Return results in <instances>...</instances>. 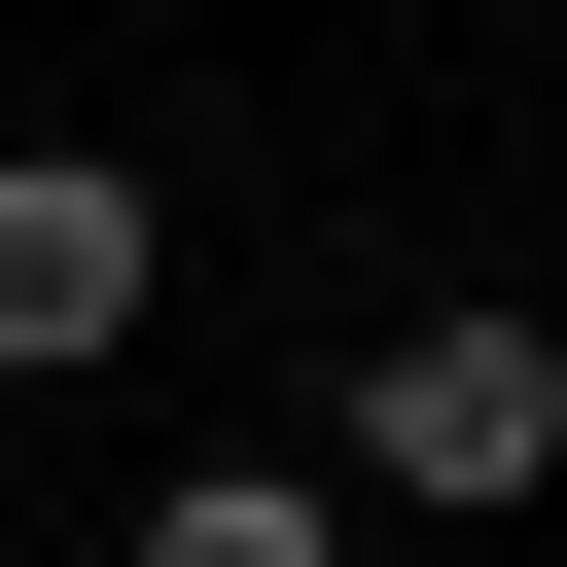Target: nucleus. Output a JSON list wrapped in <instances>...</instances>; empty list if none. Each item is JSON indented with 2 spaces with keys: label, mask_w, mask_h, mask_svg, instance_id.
<instances>
[{
  "label": "nucleus",
  "mask_w": 567,
  "mask_h": 567,
  "mask_svg": "<svg viewBox=\"0 0 567 567\" xmlns=\"http://www.w3.org/2000/svg\"><path fill=\"white\" fill-rule=\"evenodd\" d=\"M354 496H425V532L567 496V319H532V284H425V319L354 354Z\"/></svg>",
  "instance_id": "nucleus-1"
},
{
  "label": "nucleus",
  "mask_w": 567,
  "mask_h": 567,
  "mask_svg": "<svg viewBox=\"0 0 567 567\" xmlns=\"http://www.w3.org/2000/svg\"><path fill=\"white\" fill-rule=\"evenodd\" d=\"M142 284H177V213H142L106 142H0V390H106Z\"/></svg>",
  "instance_id": "nucleus-2"
},
{
  "label": "nucleus",
  "mask_w": 567,
  "mask_h": 567,
  "mask_svg": "<svg viewBox=\"0 0 567 567\" xmlns=\"http://www.w3.org/2000/svg\"><path fill=\"white\" fill-rule=\"evenodd\" d=\"M142 567H354V496H319V461H177V496H142Z\"/></svg>",
  "instance_id": "nucleus-3"
}]
</instances>
